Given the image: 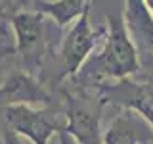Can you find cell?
I'll use <instances>...</instances> for the list:
<instances>
[{"label":"cell","instance_id":"obj_1","mask_svg":"<svg viewBox=\"0 0 153 144\" xmlns=\"http://www.w3.org/2000/svg\"><path fill=\"white\" fill-rule=\"evenodd\" d=\"M107 23L109 31L105 37L103 50L98 56V65L105 77L117 79L121 83V81H126L136 73H140L138 48L126 29L123 14L107 16Z\"/></svg>","mask_w":153,"mask_h":144},{"label":"cell","instance_id":"obj_2","mask_svg":"<svg viewBox=\"0 0 153 144\" xmlns=\"http://www.w3.org/2000/svg\"><path fill=\"white\" fill-rule=\"evenodd\" d=\"M6 127L16 134H23L35 144H48L54 133H61L65 123L57 121L52 110H38L31 106H13L4 110Z\"/></svg>","mask_w":153,"mask_h":144},{"label":"cell","instance_id":"obj_3","mask_svg":"<svg viewBox=\"0 0 153 144\" xmlns=\"http://www.w3.org/2000/svg\"><path fill=\"white\" fill-rule=\"evenodd\" d=\"M90 8L92 2L88 4V8L84 10V14L71 25L67 31V35L61 42V62L65 65L63 75H76L79 69L82 67L86 58L92 54L96 48V38L98 35L94 33L92 25H90Z\"/></svg>","mask_w":153,"mask_h":144},{"label":"cell","instance_id":"obj_4","mask_svg":"<svg viewBox=\"0 0 153 144\" xmlns=\"http://www.w3.org/2000/svg\"><path fill=\"white\" fill-rule=\"evenodd\" d=\"M63 133L76 144H103V134L100 133V108L80 100H69Z\"/></svg>","mask_w":153,"mask_h":144},{"label":"cell","instance_id":"obj_5","mask_svg":"<svg viewBox=\"0 0 153 144\" xmlns=\"http://www.w3.org/2000/svg\"><path fill=\"white\" fill-rule=\"evenodd\" d=\"M48 100H50V94L42 88V85L35 77L25 71H13L0 86V108L4 110L13 106L36 108L40 104H46Z\"/></svg>","mask_w":153,"mask_h":144},{"label":"cell","instance_id":"obj_6","mask_svg":"<svg viewBox=\"0 0 153 144\" xmlns=\"http://www.w3.org/2000/svg\"><path fill=\"white\" fill-rule=\"evenodd\" d=\"M109 102L121 104L132 112L140 113L153 129V79H143L140 83L126 79L105 88Z\"/></svg>","mask_w":153,"mask_h":144},{"label":"cell","instance_id":"obj_7","mask_svg":"<svg viewBox=\"0 0 153 144\" xmlns=\"http://www.w3.org/2000/svg\"><path fill=\"white\" fill-rule=\"evenodd\" d=\"M16 33V50L23 58H29L40 50L44 42V16L35 10H19L10 19Z\"/></svg>","mask_w":153,"mask_h":144},{"label":"cell","instance_id":"obj_8","mask_svg":"<svg viewBox=\"0 0 153 144\" xmlns=\"http://www.w3.org/2000/svg\"><path fill=\"white\" fill-rule=\"evenodd\" d=\"M123 17L136 48L153 56V14L147 2L143 0L124 2Z\"/></svg>","mask_w":153,"mask_h":144},{"label":"cell","instance_id":"obj_9","mask_svg":"<svg viewBox=\"0 0 153 144\" xmlns=\"http://www.w3.org/2000/svg\"><path fill=\"white\" fill-rule=\"evenodd\" d=\"M90 2L84 0H56V2H46V0H35L29 2L27 6H31V10L48 16L57 27H67L69 23H75L76 19L84 14V10L88 8Z\"/></svg>","mask_w":153,"mask_h":144},{"label":"cell","instance_id":"obj_10","mask_svg":"<svg viewBox=\"0 0 153 144\" xmlns=\"http://www.w3.org/2000/svg\"><path fill=\"white\" fill-rule=\"evenodd\" d=\"M138 131L130 117L119 115L115 117L103 133V144H138Z\"/></svg>","mask_w":153,"mask_h":144},{"label":"cell","instance_id":"obj_11","mask_svg":"<svg viewBox=\"0 0 153 144\" xmlns=\"http://www.w3.org/2000/svg\"><path fill=\"white\" fill-rule=\"evenodd\" d=\"M19 2H0V21H10L19 12Z\"/></svg>","mask_w":153,"mask_h":144},{"label":"cell","instance_id":"obj_12","mask_svg":"<svg viewBox=\"0 0 153 144\" xmlns=\"http://www.w3.org/2000/svg\"><path fill=\"white\" fill-rule=\"evenodd\" d=\"M0 144H21V142H19L17 134L13 133L12 129L6 127V131H4V134H2V142H0Z\"/></svg>","mask_w":153,"mask_h":144},{"label":"cell","instance_id":"obj_13","mask_svg":"<svg viewBox=\"0 0 153 144\" xmlns=\"http://www.w3.org/2000/svg\"><path fill=\"white\" fill-rule=\"evenodd\" d=\"M59 144H76V142L69 136V134H65L63 131H61V133H59Z\"/></svg>","mask_w":153,"mask_h":144},{"label":"cell","instance_id":"obj_14","mask_svg":"<svg viewBox=\"0 0 153 144\" xmlns=\"http://www.w3.org/2000/svg\"><path fill=\"white\" fill-rule=\"evenodd\" d=\"M147 6H149V10H151V14H153V0H147Z\"/></svg>","mask_w":153,"mask_h":144},{"label":"cell","instance_id":"obj_15","mask_svg":"<svg viewBox=\"0 0 153 144\" xmlns=\"http://www.w3.org/2000/svg\"><path fill=\"white\" fill-rule=\"evenodd\" d=\"M2 56H4V54H0V58H2Z\"/></svg>","mask_w":153,"mask_h":144}]
</instances>
